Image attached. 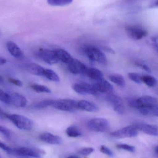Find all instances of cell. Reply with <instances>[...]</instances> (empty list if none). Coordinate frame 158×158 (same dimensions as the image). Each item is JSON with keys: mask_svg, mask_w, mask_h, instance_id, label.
<instances>
[{"mask_svg": "<svg viewBox=\"0 0 158 158\" xmlns=\"http://www.w3.org/2000/svg\"><path fill=\"white\" fill-rule=\"evenodd\" d=\"M27 98L23 95L14 93L10 94V104L17 107H24L27 105Z\"/></svg>", "mask_w": 158, "mask_h": 158, "instance_id": "obj_15", "label": "cell"}, {"mask_svg": "<svg viewBox=\"0 0 158 158\" xmlns=\"http://www.w3.org/2000/svg\"><path fill=\"white\" fill-rule=\"evenodd\" d=\"M109 79L112 82L119 86H124L125 81L122 75L118 74H111L108 77Z\"/></svg>", "mask_w": 158, "mask_h": 158, "instance_id": "obj_23", "label": "cell"}, {"mask_svg": "<svg viewBox=\"0 0 158 158\" xmlns=\"http://www.w3.org/2000/svg\"><path fill=\"white\" fill-rule=\"evenodd\" d=\"M72 88L80 94L96 95L98 94L93 84L84 82L74 83L72 85Z\"/></svg>", "mask_w": 158, "mask_h": 158, "instance_id": "obj_8", "label": "cell"}, {"mask_svg": "<svg viewBox=\"0 0 158 158\" xmlns=\"http://www.w3.org/2000/svg\"><path fill=\"white\" fill-rule=\"evenodd\" d=\"M45 154V152L41 149L34 148L21 147L13 148L12 155L19 156L23 157L40 158Z\"/></svg>", "mask_w": 158, "mask_h": 158, "instance_id": "obj_2", "label": "cell"}, {"mask_svg": "<svg viewBox=\"0 0 158 158\" xmlns=\"http://www.w3.org/2000/svg\"><path fill=\"white\" fill-rule=\"evenodd\" d=\"M0 158H2V157H1V154H0Z\"/></svg>", "mask_w": 158, "mask_h": 158, "instance_id": "obj_47", "label": "cell"}, {"mask_svg": "<svg viewBox=\"0 0 158 158\" xmlns=\"http://www.w3.org/2000/svg\"><path fill=\"white\" fill-rule=\"evenodd\" d=\"M142 82L149 87H154L156 85V79L150 76H142Z\"/></svg>", "mask_w": 158, "mask_h": 158, "instance_id": "obj_29", "label": "cell"}, {"mask_svg": "<svg viewBox=\"0 0 158 158\" xmlns=\"http://www.w3.org/2000/svg\"><path fill=\"white\" fill-rule=\"evenodd\" d=\"M93 85L98 93L108 94L113 93V87L112 85L104 78L95 81V82Z\"/></svg>", "mask_w": 158, "mask_h": 158, "instance_id": "obj_12", "label": "cell"}, {"mask_svg": "<svg viewBox=\"0 0 158 158\" xmlns=\"http://www.w3.org/2000/svg\"><path fill=\"white\" fill-rule=\"evenodd\" d=\"M129 106L134 108L139 109L142 107L151 106L158 105V99L154 97L143 96L138 98L129 100Z\"/></svg>", "mask_w": 158, "mask_h": 158, "instance_id": "obj_4", "label": "cell"}, {"mask_svg": "<svg viewBox=\"0 0 158 158\" xmlns=\"http://www.w3.org/2000/svg\"><path fill=\"white\" fill-rule=\"evenodd\" d=\"M129 78L137 84H141L142 82V77L137 73H130L128 74Z\"/></svg>", "mask_w": 158, "mask_h": 158, "instance_id": "obj_31", "label": "cell"}, {"mask_svg": "<svg viewBox=\"0 0 158 158\" xmlns=\"http://www.w3.org/2000/svg\"><path fill=\"white\" fill-rule=\"evenodd\" d=\"M24 68L30 74L37 76H43L45 69L40 65L35 63L27 64L25 66Z\"/></svg>", "mask_w": 158, "mask_h": 158, "instance_id": "obj_20", "label": "cell"}, {"mask_svg": "<svg viewBox=\"0 0 158 158\" xmlns=\"http://www.w3.org/2000/svg\"><path fill=\"white\" fill-rule=\"evenodd\" d=\"M0 133L3 135L6 138H9L11 136V131L2 125H0Z\"/></svg>", "mask_w": 158, "mask_h": 158, "instance_id": "obj_35", "label": "cell"}, {"mask_svg": "<svg viewBox=\"0 0 158 158\" xmlns=\"http://www.w3.org/2000/svg\"><path fill=\"white\" fill-rule=\"evenodd\" d=\"M6 48L12 56L19 59L24 58V55L18 45L13 41H9L6 43Z\"/></svg>", "mask_w": 158, "mask_h": 158, "instance_id": "obj_17", "label": "cell"}, {"mask_svg": "<svg viewBox=\"0 0 158 158\" xmlns=\"http://www.w3.org/2000/svg\"><path fill=\"white\" fill-rule=\"evenodd\" d=\"M94 149L92 148H81L77 151L78 154L82 156H87L94 152Z\"/></svg>", "mask_w": 158, "mask_h": 158, "instance_id": "obj_33", "label": "cell"}, {"mask_svg": "<svg viewBox=\"0 0 158 158\" xmlns=\"http://www.w3.org/2000/svg\"><path fill=\"white\" fill-rule=\"evenodd\" d=\"M0 34H1V31H0Z\"/></svg>", "mask_w": 158, "mask_h": 158, "instance_id": "obj_48", "label": "cell"}, {"mask_svg": "<svg viewBox=\"0 0 158 158\" xmlns=\"http://www.w3.org/2000/svg\"><path fill=\"white\" fill-rule=\"evenodd\" d=\"M0 148L2 150H4L5 152H6L9 155H12L13 153V148L8 146L6 145L5 144L3 143L2 142L0 141Z\"/></svg>", "mask_w": 158, "mask_h": 158, "instance_id": "obj_36", "label": "cell"}, {"mask_svg": "<svg viewBox=\"0 0 158 158\" xmlns=\"http://www.w3.org/2000/svg\"><path fill=\"white\" fill-rule=\"evenodd\" d=\"M9 113H6L0 107V119L2 120L8 119Z\"/></svg>", "mask_w": 158, "mask_h": 158, "instance_id": "obj_38", "label": "cell"}, {"mask_svg": "<svg viewBox=\"0 0 158 158\" xmlns=\"http://www.w3.org/2000/svg\"><path fill=\"white\" fill-rule=\"evenodd\" d=\"M138 131L149 135L158 136V127L143 123H137L135 124Z\"/></svg>", "mask_w": 158, "mask_h": 158, "instance_id": "obj_16", "label": "cell"}, {"mask_svg": "<svg viewBox=\"0 0 158 158\" xmlns=\"http://www.w3.org/2000/svg\"><path fill=\"white\" fill-rule=\"evenodd\" d=\"M138 110L143 115H151L158 117V105L151 106L142 107Z\"/></svg>", "mask_w": 158, "mask_h": 158, "instance_id": "obj_22", "label": "cell"}, {"mask_svg": "<svg viewBox=\"0 0 158 158\" xmlns=\"http://www.w3.org/2000/svg\"><path fill=\"white\" fill-rule=\"evenodd\" d=\"M85 54L91 61L99 64H106L107 63V59L105 54L97 47L93 46H88L85 49Z\"/></svg>", "mask_w": 158, "mask_h": 158, "instance_id": "obj_3", "label": "cell"}, {"mask_svg": "<svg viewBox=\"0 0 158 158\" xmlns=\"http://www.w3.org/2000/svg\"><path fill=\"white\" fill-rule=\"evenodd\" d=\"M8 81H9V82L13 84L14 85H16V86L21 87L23 85V82L20 80H18V79L10 78L8 79Z\"/></svg>", "mask_w": 158, "mask_h": 158, "instance_id": "obj_37", "label": "cell"}, {"mask_svg": "<svg viewBox=\"0 0 158 158\" xmlns=\"http://www.w3.org/2000/svg\"><path fill=\"white\" fill-rule=\"evenodd\" d=\"M8 120L18 129L24 131H30L33 128V122L30 119L22 115L9 114Z\"/></svg>", "mask_w": 158, "mask_h": 158, "instance_id": "obj_1", "label": "cell"}, {"mask_svg": "<svg viewBox=\"0 0 158 158\" xmlns=\"http://www.w3.org/2000/svg\"><path fill=\"white\" fill-rule=\"evenodd\" d=\"M136 64L139 67L141 68L144 70H145L147 72H148V73L151 72V70H150V68L146 65L138 63H136Z\"/></svg>", "mask_w": 158, "mask_h": 158, "instance_id": "obj_39", "label": "cell"}, {"mask_svg": "<svg viewBox=\"0 0 158 158\" xmlns=\"http://www.w3.org/2000/svg\"><path fill=\"white\" fill-rule=\"evenodd\" d=\"M66 133L68 136L70 137H78L82 135L81 129L76 126L69 127L66 130Z\"/></svg>", "mask_w": 158, "mask_h": 158, "instance_id": "obj_24", "label": "cell"}, {"mask_svg": "<svg viewBox=\"0 0 158 158\" xmlns=\"http://www.w3.org/2000/svg\"><path fill=\"white\" fill-rule=\"evenodd\" d=\"M0 101L6 104H10V94L0 89Z\"/></svg>", "mask_w": 158, "mask_h": 158, "instance_id": "obj_30", "label": "cell"}, {"mask_svg": "<svg viewBox=\"0 0 158 158\" xmlns=\"http://www.w3.org/2000/svg\"><path fill=\"white\" fill-rule=\"evenodd\" d=\"M80 158L79 157L77 156H69L67 158Z\"/></svg>", "mask_w": 158, "mask_h": 158, "instance_id": "obj_43", "label": "cell"}, {"mask_svg": "<svg viewBox=\"0 0 158 158\" xmlns=\"http://www.w3.org/2000/svg\"><path fill=\"white\" fill-rule=\"evenodd\" d=\"M125 31L129 38L134 40H140L147 35V31L140 26L131 25L125 28Z\"/></svg>", "mask_w": 158, "mask_h": 158, "instance_id": "obj_10", "label": "cell"}, {"mask_svg": "<svg viewBox=\"0 0 158 158\" xmlns=\"http://www.w3.org/2000/svg\"><path fill=\"white\" fill-rule=\"evenodd\" d=\"M138 134V130L134 125L127 126L118 131L112 132L110 135L117 138L135 137Z\"/></svg>", "mask_w": 158, "mask_h": 158, "instance_id": "obj_9", "label": "cell"}, {"mask_svg": "<svg viewBox=\"0 0 158 158\" xmlns=\"http://www.w3.org/2000/svg\"><path fill=\"white\" fill-rule=\"evenodd\" d=\"M77 107L78 109L88 112H97L99 110L97 105L85 100H81L77 102Z\"/></svg>", "mask_w": 158, "mask_h": 158, "instance_id": "obj_18", "label": "cell"}, {"mask_svg": "<svg viewBox=\"0 0 158 158\" xmlns=\"http://www.w3.org/2000/svg\"><path fill=\"white\" fill-rule=\"evenodd\" d=\"M31 87L32 90L39 93H51V90L47 86L42 85L34 84L31 85Z\"/></svg>", "mask_w": 158, "mask_h": 158, "instance_id": "obj_28", "label": "cell"}, {"mask_svg": "<svg viewBox=\"0 0 158 158\" xmlns=\"http://www.w3.org/2000/svg\"><path fill=\"white\" fill-rule=\"evenodd\" d=\"M87 68L83 63L75 58L68 64L69 70L75 75H85Z\"/></svg>", "mask_w": 158, "mask_h": 158, "instance_id": "obj_13", "label": "cell"}, {"mask_svg": "<svg viewBox=\"0 0 158 158\" xmlns=\"http://www.w3.org/2000/svg\"><path fill=\"white\" fill-rule=\"evenodd\" d=\"M54 52L59 61H61L67 64H70L74 59L71 55L64 49H56Z\"/></svg>", "mask_w": 158, "mask_h": 158, "instance_id": "obj_19", "label": "cell"}, {"mask_svg": "<svg viewBox=\"0 0 158 158\" xmlns=\"http://www.w3.org/2000/svg\"><path fill=\"white\" fill-rule=\"evenodd\" d=\"M106 100L109 102L114 111L119 114L123 115L125 112V107L122 99L113 93L108 94L106 97Z\"/></svg>", "mask_w": 158, "mask_h": 158, "instance_id": "obj_7", "label": "cell"}, {"mask_svg": "<svg viewBox=\"0 0 158 158\" xmlns=\"http://www.w3.org/2000/svg\"><path fill=\"white\" fill-rule=\"evenodd\" d=\"M55 108L62 111L73 112L77 110V102L71 99L54 100L52 106Z\"/></svg>", "mask_w": 158, "mask_h": 158, "instance_id": "obj_6", "label": "cell"}, {"mask_svg": "<svg viewBox=\"0 0 158 158\" xmlns=\"http://www.w3.org/2000/svg\"><path fill=\"white\" fill-rule=\"evenodd\" d=\"M38 55L41 59L49 64H54L59 62L54 51L46 49H40Z\"/></svg>", "mask_w": 158, "mask_h": 158, "instance_id": "obj_11", "label": "cell"}, {"mask_svg": "<svg viewBox=\"0 0 158 158\" xmlns=\"http://www.w3.org/2000/svg\"><path fill=\"white\" fill-rule=\"evenodd\" d=\"M85 75H86L89 78L95 81L104 78L103 73L100 70L93 68H87Z\"/></svg>", "mask_w": 158, "mask_h": 158, "instance_id": "obj_21", "label": "cell"}, {"mask_svg": "<svg viewBox=\"0 0 158 158\" xmlns=\"http://www.w3.org/2000/svg\"><path fill=\"white\" fill-rule=\"evenodd\" d=\"M54 100L52 99H46L40 102H37L33 105V108L36 109H42L50 106H52Z\"/></svg>", "mask_w": 158, "mask_h": 158, "instance_id": "obj_26", "label": "cell"}, {"mask_svg": "<svg viewBox=\"0 0 158 158\" xmlns=\"http://www.w3.org/2000/svg\"><path fill=\"white\" fill-rule=\"evenodd\" d=\"M4 82V79L3 77L2 76L0 75V84L3 83Z\"/></svg>", "mask_w": 158, "mask_h": 158, "instance_id": "obj_42", "label": "cell"}, {"mask_svg": "<svg viewBox=\"0 0 158 158\" xmlns=\"http://www.w3.org/2000/svg\"><path fill=\"white\" fill-rule=\"evenodd\" d=\"M87 128L92 131L104 132L108 130L109 123L106 119L103 118H95L87 122Z\"/></svg>", "mask_w": 158, "mask_h": 158, "instance_id": "obj_5", "label": "cell"}, {"mask_svg": "<svg viewBox=\"0 0 158 158\" xmlns=\"http://www.w3.org/2000/svg\"><path fill=\"white\" fill-rule=\"evenodd\" d=\"M43 77L52 81L59 82L60 81V77L52 69H45Z\"/></svg>", "mask_w": 158, "mask_h": 158, "instance_id": "obj_25", "label": "cell"}, {"mask_svg": "<svg viewBox=\"0 0 158 158\" xmlns=\"http://www.w3.org/2000/svg\"><path fill=\"white\" fill-rule=\"evenodd\" d=\"M6 63V60L3 57H0V65L5 64Z\"/></svg>", "mask_w": 158, "mask_h": 158, "instance_id": "obj_41", "label": "cell"}, {"mask_svg": "<svg viewBox=\"0 0 158 158\" xmlns=\"http://www.w3.org/2000/svg\"><path fill=\"white\" fill-rule=\"evenodd\" d=\"M73 0H47L48 4L52 6H63L72 3Z\"/></svg>", "mask_w": 158, "mask_h": 158, "instance_id": "obj_27", "label": "cell"}, {"mask_svg": "<svg viewBox=\"0 0 158 158\" xmlns=\"http://www.w3.org/2000/svg\"><path fill=\"white\" fill-rule=\"evenodd\" d=\"M154 6H158V1H157L156 3L154 4Z\"/></svg>", "mask_w": 158, "mask_h": 158, "instance_id": "obj_44", "label": "cell"}, {"mask_svg": "<svg viewBox=\"0 0 158 158\" xmlns=\"http://www.w3.org/2000/svg\"><path fill=\"white\" fill-rule=\"evenodd\" d=\"M100 151L101 153L106 154L107 156L112 157L114 156V154L113 152L110 150L108 148L106 147V146L102 145L100 148Z\"/></svg>", "mask_w": 158, "mask_h": 158, "instance_id": "obj_34", "label": "cell"}, {"mask_svg": "<svg viewBox=\"0 0 158 158\" xmlns=\"http://www.w3.org/2000/svg\"><path fill=\"white\" fill-rule=\"evenodd\" d=\"M153 42V44L155 48L158 51V36L153 37L151 39Z\"/></svg>", "mask_w": 158, "mask_h": 158, "instance_id": "obj_40", "label": "cell"}, {"mask_svg": "<svg viewBox=\"0 0 158 158\" xmlns=\"http://www.w3.org/2000/svg\"><path fill=\"white\" fill-rule=\"evenodd\" d=\"M39 139L44 142L51 144H60L62 139L60 136L52 134L51 133L44 132L39 135Z\"/></svg>", "mask_w": 158, "mask_h": 158, "instance_id": "obj_14", "label": "cell"}, {"mask_svg": "<svg viewBox=\"0 0 158 158\" xmlns=\"http://www.w3.org/2000/svg\"><path fill=\"white\" fill-rule=\"evenodd\" d=\"M31 158L30 157H21V158Z\"/></svg>", "mask_w": 158, "mask_h": 158, "instance_id": "obj_46", "label": "cell"}, {"mask_svg": "<svg viewBox=\"0 0 158 158\" xmlns=\"http://www.w3.org/2000/svg\"><path fill=\"white\" fill-rule=\"evenodd\" d=\"M156 154L158 155V146L157 147H156Z\"/></svg>", "mask_w": 158, "mask_h": 158, "instance_id": "obj_45", "label": "cell"}, {"mask_svg": "<svg viewBox=\"0 0 158 158\" xmlns=\"http://www.w3.org/2000/svg\"><path fill=\"white\" fill-rule=\"evenodd\" d=\"M117 148L119 149H123L130 152H134L135 151V147L129 145L125 144H119L117 146Z\"/></svg>", "mask_w": 158, "mask_h": 158, "instance_id": "obj_32", "label": "cell"}]
</instances>
